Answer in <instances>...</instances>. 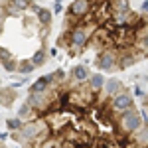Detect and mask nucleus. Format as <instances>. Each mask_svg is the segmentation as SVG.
Here are the masks:
<instances>
[{"label":"nucleus","mask_w":148,"mask_h":148,"mask_svg":"<svg viewBox=\"0 0 148 148\" xmlns=\"http://www.w3.org/2000/svg\"><path fill=\"white\" fill-rule=\"evenodd\" d=\"M99 26H91V28H87L85 24H79V26H75V28H71L67 32V40H65V44L69 47V56H77V51L81 49H85V47L91 44V38H93V32L97 30Z\"/></svg>","instance_id":"nucleus-1"},{"label":"nucleus","mask_w":148,"mask_h":148,"mask_svg":"<svg viewBox=\"0 0 148 148\" xmlns=\"http://www.w3.org/2000/svg\"><path fill=\"white\" fill-rule=\"evenodd\" d=\"M140 126H142V116H140V111L136 107H130L128 111L116 116V128H119V132H123L126 136L134 134Z\"/></svg>","instance_id":"nucleus-2"},{"label":"nucleus","mask_w":148,"mask_h":148,"mask_svg":"<svg viewBox=\"0 0 148 148\" xmlns=\"http://www.w3.org/2000/svg\"><path fill=\"white\" fill-rule=\"evenodd\" d=\"M95 65L101 71H113L114 67L119 69V51L114 47H105L95 57Z\"/></svg>","instance_id":"nucleus-3"},{"label":"nucleus","mask_w":148,"mask_h":148,"mask_svg":"<svg viewBox=\"0 0 148 148\" xmlns=\"http://www.w3.org/2000/svg\"><path fill=\"white\" fill-rule=\"evenodd\" d=\"M130 107H134V97H132V93L126 91V89H123L119 95H114L113 99H109V109L116 114L128 111Z\"/></svg>","instance_id":"nucleus-4"},{"label":"nucleus","mask_w":148,"mask_h":148,"mask_svg":"<svg viewBox=\"0 0 148 148\" xmlns=\"http://www.w3.org/2000/svg\"><path fill=\"white\" fill-rule=\"evenodd\" d=\"M93 8H95V4H93L91 0H73L71 6H69V10H67V16L83 20L85 16H89L93 12Z\"/></svg>","instance_id":"nucleus-5"},{"label":"nucleus","mask_w":148,"mask_h":148,"mask_svg":"<svg viewBox=\"0 0 148 148\" xmlns=\"http://www.w3.org/2000/svg\"><path fill=\"white\" fill-rule=\"evenodd\" d=\"M2 8L6 10V14H10V16H18L20 12L32 8V0H4Z\"/></svg>","instance_id":"nucleus-6"},{"label":"nucleus","mask_w":148,"mask_h":148,"mask_svg":"<svg viewBox=\"0 0 148 148\" xmlns=\"http://www.w3.org/2000/svg\"><path fill=\"white\" fill-rule=\"evenodd\" d=\"M49 87H53V73H49V75H44V77L36 79L34 83L30 85L28 93H30V95H34V93H47Z\"/></svg>","instance_id":"nucleus-7"},{"label":"nucleus","mask_w":148,"mask_h":148,"mask_svg":"<svg viewBox=\"0 0 148 148\" xmlns=\"http://www.w3.org/2000/svg\"><path fill=\"white\" fill-rule=\"evenodd\" d=\"M125 89V85H123V81L121 79H114V77H111V79H107V83H105V87H103V91H105V95L109 97V99H113L114 95H119V93Z\"/></svg>","instance_id":"nucleus-8"},{"label":"nucleus","mask_w":148,"mask_h":148,"mask_svg":"<svg viewBox=\"0 0 148 148\" xmlns=\"http://www.w3.org/2000/svg\"><path fill=\"white\" fill-rule=\"evenodd\" d=\"M18 116H20L22 121H36L40 114L36 113V109H34V107H32L28 101H24L22 105L18 107Z\"/></svg>","instance_id":"nucleus-9"},{"label":"nucleus","mask_w":148,"mask_h":148,"mask_svg":"<svg viewBox=\"0 0 148 148\" xmlns=\"http://www.w3.org/2000/svg\"><path fill=\"white\" fill-rule=\"evenodd\" d=\"M130 138L138 148H148V126L142 125L134 134H130Z\"/></svg>","instance_id":"nucleus-10"},{"label":"nucleus","mask_w":148,"mask_h":148,"mask_svg":"<svg viewBox=\"0 0 148 148\" xmlns=\"http://www.w3.org/2000/svg\"><path fill=\"white\" fill-rule=\"evenodd\" d=\"M32 10H34V14L38 16V22L42 24L44 28H47V26L51 24V12H49V8H42V6H38V4H32Z\"/></svg>","instance_id":"nucleus-11"},{"label":"nucleus","mask_w":148,"mask_h":148,"mask_svg":"<svg viewBox=\"0 0 148 148\" xmlns=\"http://www.w3.org/2000/svg\"><path fill=\"white\" fill-rule=\"evenodd\" d=\"M71 77L77 81V83H85V81H89V77H91V71L87 69V65H75V67L71 69Z\"/></svg>","instance_id":"nucleus-12"},{"label":"nucleus","mask_w":148,"mask_h":148,"mask_svg":"<svg viewBox=\"0 0 148 148\" xmlns=\"http://www.w3.org/2000/svg\"><path fill=\"white\" fill-rule=\"evenodd\" d=\"M136 61H138V57L134 56V53H130V51H121V53H119V69L132 67Z\"/></svg>","instance_id":"nucleus-13"},{"label":"nucleus","mask_w":148,"mask_h":148,"mask_svg":"<svg viewBox=\"0 0 148 148\" xmlns=\"http://www.w3.org/2000/svg\"><path fill=\"white\" fill-rule=\"evenodd\" d=\"M89 87H91L95 93L103 91V87H105V83H107V79H105V75L103 73H91V77H89Z\"/></svg>","instance_id":"nucleus-14"},{"label":"nucleus","mask_w":148,"mask_h":148,"mask_svg":"<svg viewBox=\"0 0 148 148\" xmlns=\"http://www.w3.org/2000/svg\"><path fill=\"white\" fill-rule=\"evenodd\" d=\"M113 12H130V0H109Z\"/></svg>","instance_id":"nucleus-15"},{"label":"nucleus","mask_w":148,"mask_h":148,"mask_svg":"<svg viewBox=\"0 0 148 148\" xmlns=\"http://www.w3.org/2000/svg\"><path fill=\"white\" fill-rule=\"evenodd\" d=\"M32 71H36V65L32 59H22V61H18V73H22V75H30Z\"/></svg>","instance_id":"nucleus-16"},{"label":"nucleus","mask_w":148,"mask_h":148,"mask_svg":"<svg viewBox=\"0 0 148 148\" xmlns=\"http://www.w3.org/2000/svg\"><path fill=\"white\" fill-rule=\"evenodd\" d=\"M136 49L138 51H148V30L136 36Z\"/></svg>","instance_id":"nucleus-17"},{"label":"nucleus","mask_w":148,"mask_h":148,"mask_svg":"<svg viewBox=\"0 0 148 148\" xmlns=\"http://www.w3.org/2000/svg\"><path fill=\"white\" fill-rule=\"evenodd\" d=\"M30 59L34 61V65H36V67H42V65L46 63V59H47V53L44 51V49H38V51H36V53H34L32 57H30Z\"/></svg>","instance_id":"nucleus-18"},{"label":"nucleus","mask_w":148,"mask_h":148,"mask_svg":"<svg viewBox=\"0 0 148 148\" xmlns=\"http://www.w3.org/2000/svg\"><path fill=\"white\" fill-rule=\"evenodd\" d=\"M6 126H8L10 130H14V132H18V130H22L24 121L20 116H14V119H8V121H6Z\"/></svg>","instance_id":"nucleus-19"},{"label":"nucleus","mask_w":148,"mask_h":148,"mask_svg":"<svg viewBox=\"0 0 148 148\" xmlns=\"http://www.w3.org/2000/svg\"><path fill=\"white\" fill-rule=\"evenodd\" d=\"M2 69H6L8 73H14V71H18V63H16L14 59H8V61H2Z\"/></svg>","instance_id":"nucleus-20"},{"label":"nucleus","mask_w":148,"mask_h":148,"mask_svg":"<svg viewBox=\"0 0 148 148\" xmlns=\"http://www.w3.org/2000/svg\"><path fill=\"white\" fill-rule=\"evenodd\" d=\"M134 95L140 97V99H144V97H146V93L142 91V87H140V85H134Z\"/></svg>","instance_id":"nucleus-21"},{"label":"nucleus","mask_w":148,"mask_h":148,"mask_svg":"<svg viewBox=\"0 0 148 148\" xmlns=\"http://www.w3.org/2000/svg\"><path fill=\"white\" fill-rule=\"evenodd\" d=\"M140 116H142V125L148 126V111H146V109H142V111H140Z\"/></svg>","instance_id":"nucleus-22"},{"label":"nucleus","mask_w":148,"mask_h":148,"mask_svg":"<svg viewBox=\"0 0 148 148\" xmlns=\"http://www.w3.org/2000/svg\"><path fill=\"white\" fill-rule=\"evenodd\" d=\"M53 12H56V14H61V12H63V4H61V2H56V4H53Z\"/></svg>","instance_id":"nucleus-23"},{"label":"nucleus","mask_w":148,"mask_h":148,"mask_svg":"<svg viewBox=\"0 0 148 148\" xmlns=\"http://www.w3.org/2000/svg\"><path fill=\"white\" fill-rule=\"evenodd\" d=\"M140 12H142V14H148V0H144V2H142V6H140Z\"/></svg>","instance_id":"nucleus-24"},{"label":"nucleus","mask_w":148,"mask_h":148,"mask_svg":"<svg viewBox=\"0 0 148 148\" xmlns=\"http://www.w3.org/2000/svg\"><path fill=\"white\" fill-rule=\"evenodd\" d=\"M8 136H10L8 132H2V130H0V142H4V140H6Z\"/></svg>","instance_id":"nucleus-25"},{"label":"nucleus","mask_w":148,"mask_h":148,"mask_svg":"<svg viewBox=\"0 0 148 148\" xmlns=\"http://www.w3.org/2000/svg\"><path fill=\"white\" fill-rule=\"evenodd\" d=\"M57 56V49L56 47H51V49H49V57H56Z\"/></svg>","instance_id":"nucleus-26"},{"label":"nucleus","mask_w":148,"mask_h":148,"mask_svg":"<svg viewBox=\"0 0 148 148\" xmlns=\"http://www.w3.org/2000/svg\"><path fill=\"white\" fill-rule=\"evenodd\" d=\"M0 36H2V26H0Z\"/></svg>","instance_id":"nucleus-27"},{"label":"nucleus","mask_w":148,"mask_h":148,"mask_svg":"<svg viewBox=\"0 0 148 148\" xmlns=\"http://www.w3.org/2000/svg\"><path fill=\"white\" fill-rule=\"evenodd\" d=\"M144 109H146V111H148V105H144Z\"/></svg>","instance_id":"nucleus-28"},{"label":"nucleus","mask_w":148,"mask_h":148,"mask_svg":"<svg viewBox=\"0 0 148 148\" xmlns=\"http://www.w3.org/2000/svg\"><path fill=\"white\" fill-rule=\"evenodd\" d=\"M53 148H61V144H59V146H53Z\"/></svg>","instance_id":"nucleus-29"},{"label":"nucleus","mask_w":148,"mask_h":148,"mask_svg":"<svg viewBox=\"0 0 148 148\" xmlns=\"http://www.w3.org/2000/svg\"><path fill=\"white\" fill-rule=\"evenodd\" d=\"M56 2H61V0H56Z\"/></svg>","instance_id":"nucleus-30"},{"label":"nucleus","mask_w":148,"mask_h":148,"mask_svg":"<svg viewBox=\"0 0 148 148\" xmlns=\"http://www.w3.org/2000/svg\"><path fill=\"white\" fill-rule=\"evenodd\" d=\"M0 85H2V81H0Z\"/></svg>","instance_id":"nucleus-31"}]
</instances>
